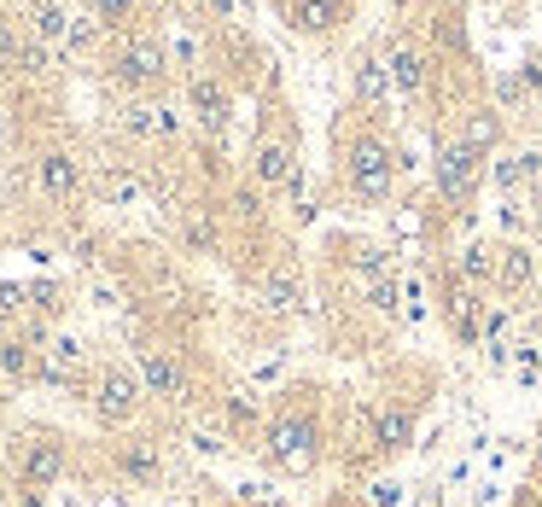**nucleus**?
Here are the masks:
<instances>
[{"mask_svg": "<svg viewBox=\"0 0 542 507\" xmlns=\"http://www.w3.org/2000/svg\"><path fill=\"white\" fill-rule=\"evenodd\" d=\"M461 280H473V286H490V280H496V257H490L484 245L461 251Z\"/></svg>", "mask_w": 542, "mask_h": 507, "instance_id": "nucleus-21", "label": "nucleus"}, {"mask_svg": "<svg viewBox=\"0 0 542 507\" xmlns=\"http://www.w3.org/2000/svg\"><path fill=\"white\" fill-rule=\"evenodd\" d=\"M140 12V0H94V18H100L105 30H117V24H129Z\"/></svg>", "mask_w": 542, "mask_h": 507, "instance_id": "nucleus-23", "label": "nucleus"}, {"mask_svg": "<svg viewBox=\"0 0 542 507\" xmlns=\"http://www.w3.org/2000/svg\"><path fill=\"white\" fill-rule=\"evenodd\" d=\"M30 298L41 309H59V286H30Z\"/></svg>", "mask_w": 542, "mask_h": 507, "instance_id": "nucleus-30", "label": "nucleus"}, {"mask_svg": "<svg viewBox=\"0 0 542 507\" xmlns=\"http://www.w3.org/2000/svg\"><path fill=\"white\" fill-rule=\"evenodd\" d=\"M327 24H333V6H327V0H304V6H298V30H327Z\"/></svg>", "mask_w": 542, "mask_h": 507, "instance_id": "nucleus-25", "label": "nucleus"}, {"mask_svg": "<svg viewBox=\"0 0 542 507\" xmlns=\"http://www.w3.org/2000/svg\"><path fill=\"white\" fill-rule=\"evenodd\" d=\"M30 35H35V41H47V47H70V18H65V6L41 0V6L30 12Z\"/></svg>", "mask_w": 542, "mask_h": 507, "instance_id": "nucleus-14", "label": "nucleus"}, {"mask_svg": "<svg viewBox=\"0 0 542 507\" xmlns=\"http://www.w3.org/2000/svg\"><path fill=\"white\" fill-rule=\"evenodd\" d=\"M263 449H269L274 467H286V473H309L315 455H321V432H315L309 414H280V420H269V432H263Z\"/></svg>", "mask_w": 542, "mask_h": 507, "instance_id": "nucleus-2", "label": "nucleus"}, {"mask_svg": "<svg viewBox=\"0 0 542 507\" xmlns=\"http://www.w3.org/2000/svg\"><path fill=\"white\" fill-rule=\"evenodd\" d=\"M140 193V181L129 175V169H105V199H117V204H129Z\"/></svg>", "mask_w": 542, "mask_h": 507, "instance_id": "nucleus-24", "label": "nucleus"}, {"mask_svg": "<svg viewBox=\"0 0 542 507\" xmlns=\"http://www.w3.org/2000/svg\"><path fill=\"white\" fill-rule=\"evenodd\" d=\"M478 298H467V292H449V321H455V338L461 344H478Z\"/></svg>", "mask_w": 542, "mask_h": 507, "instance_id": "nucleus-17", "label": "nucleus"}, {"mask_svg": "<svg viewBox=\"0 0 542 507\" xmlns=\"http://www.w3.org/2000/svg\"><path fill=\"white\" fill-rule=\"evenodd\" d=\"M181 239H187V251H216V222H210V216H187V222H181Z\"/></svg>", "mask_w": 542, "mask_h": 507, "instance_id": "nucleus-22", "label": "nucleus"}, {"mask_svg": "<svg viewBox=\"0 0 542 507\" xmlns=\"http://www.w3.org/2000/svg\"><path fill=\"white\" fill-rule=\"evenodd\" d=\"M35 175H41V193L59 204H76L82 199V164L70 158V152H47L41 164H35Z\"/></svg>", "mask_w": 542, "mask_h": 507, "instance_id": "nucleus-9", "label": "nucleus"}, {"mask_svg": "<svg viewBox=\"0 0 542 507\" xmlns=\"http://www.w3.org/2000/svg\"><path fill=\"white\" fill-rule=\"evenodd\" d=\"M228 414H234V420H257V403H245V397H228Z\"/></svg>", "mask_w": 542, "mask_h": 507, "instance_id": "nucleus-31", "label": "nucleus"}, {"mask_svg": "<svg viewBox=\"0 0 542 507\" xmlns=\"http://www.w3.org/2000/svg\"><path fill=\"white\" fill-rule=\"evenodd\" d=\"M0 321H6V315H0Z\"/></svg>", "mask_w": 542, "mask_h": 507, "instance_id": "nucleus-33", "label": "nucleus"}, {"mask_svg": "<svg viewBox=\"0 0 542 507\" xmlns=\"http://www.w3.org/2000/svg\"><path fill=\"white\" fill-rule=\"evenodd\" d=\"M385 88H391V70H385V59L362 53V59H356V100H362V105H379V100H385Z\"/></svg>", "mask_w": 542, "mask_h": 507, "instance_id": "nucleus-15", "label": "nucleus"}, {"mask_svg": "<svg viewBox=\"0 0 542 507\" xmlns=\"http://www.w3.org/2000/svg\"><path fill=\"white\" fill-rule=\"evenodd\" d=\"M537 473H542V449H537Z\"/></svg>", "mask_w": 542, "mask_h": 507, "instance_id": "nucleus-32", "label": "nucleus"}, {"mask_svg": "<svg viewBox=\"0 0 542 507\" xmlns=\"http://www.w3.org/2000/svg\"><path fill=\"white\" fill-rule=\"evenodd\" d=\"M140 385H146V397H158V403H187V368L175 362L170 350H146V356H140Z\"/></svg>", "mask_w": 542, "mask_h": 507, "instance_id": "nucleus-6", "label": "nucleus"}, {"mask_svg": "<svg viewBox=\"0 0 542 507\" xmlns=\"http://www.w3.org/2000/svg\"><path fill=\"white\" fill-rule=\"evenodd\" d=\"M373 443H379L385 455H403L408 443H414V414H408V408H385V414H379V432H373Z\"/></svg>", "mask_w": 542, "mask_h": 507, "instance_id": "nucleus-13", "label": "nucleus"}, {"mask_svg": "<svg viewBox=\"0 0 542 507\" xmlns=\"http://www.w3.org/2000/svg\"><path fill=\"white\" fill-rule=\"evenodd\" d=\"M164 70H170V53H164V41H152V35H129L123 41V53H117V65L111 76L123 82V88H158L164 82Z\"/></svg>", "mask_w": 542, "mask_h": 507, "instance_id": "nucleus-3", "label": "nucleus"}, {"mask_svg": "<svg viewBox=\"0 0 542 507\" xmlns=\"http://www.w3.org/2000/svg\"><path fill=\"white\" fill-rule=\"evenodd\" d=\"M30 368H35L30 344H24V338H0V373H6V379H24Z\"/></svg>", "mask_w": 542, "mask_h": 507, "instance_id": "nucleus-19", "label": "nucleus"}, {"mask_svg": "<svg viewBox=\"0 0 542 507\" xmlns=\"http://www.w3.org/2000/svg\"><path fill=\"white\" fill-rule=\"evenodd\" d=\"M187 105H193V117H199L204 129L222 135V123H228V88H222L216 76H193V82H187Z\"/></svg>", "mask_w": 542, "mask_h": 507, "instance_id": "nucleus-10", "label": "nucleus"}, {"mask_svg": "<svg viewBox=\"0 0 542 507\" xmlns=\"http://www.w3.org/2000/svg\"><path fill=\"white\" fill-rule=\"evenodd\" d=\"M140 397H146L140 373H129V368H100V379H94V414H100L105 426L135 420V414H140Z\"/></svg>", "mask_w": 542, "mask_h": 507, "instance_id": "nucleus-4", "label": "nucleus"}, {"mask_svg": "<svg viewBox=\"0 0 542 507\" xmlns=\"http://www.w3.org/2000/svg\"><path fill=\"white\" fill-rule=\"evenodd\" d=\"M385 70H391V88H403V94H420V88H426L420 47H391V53H385Z\"/></svg>", "mask_w": 542, "mask_h": 507, "instance_id": "nucleus-12", "label": "nucleus"}, {"mask_svg": "<svg viewBox=\"0 0 542 507\" xmlns=\"http://www.w3.org/2000/svg\"><path fill=\"white\" fill-rule=\"evenodd\" d=\"M257 292H263V304H269L274 315H292V309H304V286H298V274H292V269H269Z\"/></svg>", "mask_w": 542, "mask_h": 507, "instance_id": "nucleus-11", "label": "nucleus"}, {"mask_svg": "<svg viewBox=\"0 0 542 507\" xmlns=\"http://www.w3.org/2000/svg\"><path fill=\"white\" fill-rule=\"evenodd\" d=\"M234 216L257 222V216H263V193H257V187H239V193H234Z\"/></svg>", "mask_w": 542, "mask_h": 507, "instance_id": "nucleus-27", "label": "nucleus"}, {"mask_svg": "<svg viewBox=\"0 0 542 507\" xmlns=\"http://www.w3.org/2000/svg\"><path fill=\"white\" fill-rule=\"evenodd\" d=\"M467 146H478V152H490V146H496V140H502V117H496V111H473V117H467Z\"/></svg>", "mask_w": 542, "mask_h": 507, "instance_id": "nucleus-18", "label": "nucleus"}, {"mask_svg": "<svg viewBox=\"0 0 542 507\" xmlns=\"http://www.w3.org/2000/svg\"><path fill=\"white\" fill-rule=\"evenodd\" d=\"M484 158L490 152H478V146H467V140H443L438 146V193L443 199H467L478 181H484Z\"/></svg>", "mask_w": 542, "mask_h": 507, "instance_id": "nucleus-5", "label": "nucleus"}, {"mask_svg": "<svg viewBox=\"0 0 542 507\" xmlns=\"http://www.w3.org/2000/svg\"><path fill=\"white\" fill-rule=\"evenodd\" d=\"M117 467H123L129 478H140V484H152V478H158V455H152L146 443H129V449L117 455Z\"/></svg>", "mask_w": 542, "mask_h": 507, "instance_id": "nucleus-20", "label": "nucleus"}, {"mask_svg": "<svg viewBox=\"0 0 542 507\" xmlns=\"http://www.w3.org/2000/svg\"><path fill=\"white\" fill-rule=\"evenodd\" d=\"M18 478H24V490H53V484L65 478V443L35 438L30 449H24V461H18Z\"/></svg>", "mask_w": 542, "mask_h": 507, "instance_id": "nucleus-7", "label": "nucleus"}, {"mask_svg": "<svg viewBox=\"0 0 542 507\" xmlns=\"http://www.w3.org/2000/svg\"><path fill=\"white\" fill-rule=\"evenodd\" d=\"M344 175H350V193H356V199L379 204L391 193V181H397V152L379 135H356L350 152H344Z\"/></svg>", "mask_w": 542, "mask_h": 507, "instance_id": "nucleus-1", "label": "nucleus"}, {"mask_svg": "<svg viewBox=\"0 0 542 507\" xmlns=\"http://www.w3.org/2000/svg\"><path fill=\"white\" fill-rule=\"evenodd\" d=\"M292 175H298V152H292L286 140H257V152H251V181L269 193V187H292Z\"/></svg>", "mask_w": 542, "mask_h": 507, "instance_id": "nucleus-8", "label": "nucleus"}, {"mask_svg": "<svg viewBox=\"0 0 542 507\" xmlns=\"http://www.w3.org/2000/svg\"><path fill=\"white\" fill-rule=\"evenodd\" d=\"M24 298H30L24 286H0V315H18V309H24Z\"/></svg>", "mask_w": 542, "mask_h": 507, "instance_id": "nucleus-29", "label": "nucleus"}, {"mask_svg": "<svg viewBox=\"0 0 542 507\" xmlns=\"http://www.w3.org/2000/svg\"><path fill=\"white\" fill-rule=\"evenodd\" d=\"M18 59H24V35H12V24H0V65L18 70Z\"/></svg>", "mask_w": 542, "mask_h": 507, "instance_id": "nucleus-26", "label": "nucleus"}, {"mask_svg": "<svg viewBox=\"0 0 542 507\" xmlns=\"http://www.w3.org/2000/svg\"><path fill=\"white\" fill-rule=\"evenodd\" d=\"M373 309H379V315H397V286H391V280L373 286Z\"/></svg>", "mask_w": 542, "mask_h": 507, "instance_id": "nucleus-28", "label": "nucleus"}, {"mask_svg": "<svg viewBox=\"0 0 542 507\" xmlns=\"http://www.w3.org/2000/svg\"><path fill=\"white\" fill-rule=\"evenodd\" d=\"M496 280H502V286H513V292H519V286H531V280H537V269H531V251H525V245L496 251Z\"/></svg>", "mask_w": 542, "mask_h": 507, "instance_id": "nucleus-16", "label": "nucleus"}]
</instances>
